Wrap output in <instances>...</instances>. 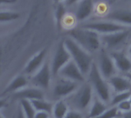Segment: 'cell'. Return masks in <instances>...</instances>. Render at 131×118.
I'll list each match as a JSON object with an SVG mask.
<instances>
[{
	"mask_svg": "<svg viewBox=\"0 0 131 118\" xmlns=\"http://www.w3.org/2000/svg\"><path fill=\"white\" fill-rule=\"evenodd\" d=\"M129 100H130V101L131 102V94H130V98H129Z\"/></svg>",
	"mask_w": 131,
	"mask_h": 118,
	"instance_id": "obj_40",
	"label": "cell"
},
{
	"mask_svg": "<svg viewBox=\"0 0 131 118\" xmlns=\"http://www.w3.org/2000/svg\"><path fill=\"white\" fill-rule=\"evenodd\" d=\"M80 27L93 30L100 35L110 34V33L127 30V29L131 28L130 27H127V26L121 25L119 23L114 22L113 21H110L107 19H104V18L81 23Z\"/></svg>",
	"mask_w": 131,
	"mask_h": 118,
	"instance_id": "obj_5",
	"label": "cell"
},
{
	"mask_svg": "<svg viewBox=\"0 0 131 118\" xmlns=\"http://www.w3.org/2000/svg\"><path fill=\"white\" fill-rule=\"evenodd\" d=\"M69 108L70 107L65 100H58L53 105L51 112L53 118H64L69 111Z\"/></svg>",
	"mask_w": 131,
	"mask_h": 118,
	"instance_id": "obj_20",
	"label": "cell"
},
{
	"mask_svg": "<svg viewBox=\"0 0 131 118\" xmlns=\"http://www.w3.org/2000/svg\"><path fill=\"white\" fill-rule=\"evenodd\" d=\"M31 102L36 111H45L51 114L53 105H54V104H52L51 102L47 101L45 99L33 100L31 101Z\"/></svg>",
	"mask_w": 131,
	"mask_h": 118,
	"instance_id": "obj_21",
	"label": "cell"
},
{
	"mask_svg": "<svg viewBox=\"0 0 131 118\" xmlns=\"http://www.w3.org/2000/svg\"><path fill=\"white\" fill-rule=\"evenodd\" d=\"M97 53V60H94L95 63L101 75L105 79L108 80L112 76L117 74L118 71L110 55V52H108L107 49L101 48Z\"/></svg>",
	"mask_w": 131,
	"mask_h": 118,
	"instance_id": "obj_6",
	"label": "cell"
},
{
	"mask_svg": "<svg viewBox=\"0 0 131 118\" xmlns=\"http://www.w3.org/2000/svg\"><path fill=\"white\" fill-rule=\"evenodd\" d=\"M111 90L114 93L131 91L130 80L123 74H116L108 80Z\"/></svg>",
	"mask_w": 131,
	"mask_h": 118,
	"instance_id": "obj_14",
	"label": "cell"
},
{
	"mask_svg": "<svg viewBox=\"0 0 131 118\" xmlns=\"http://www.w3.org/2000/svg\"><path fill=\"white\" fill-rule=\"evenodd\" d=\"M130 29L113 32L110 34L101 35V41L102 46L107 50H113L114 48L121 45L128 38Z\"/></svg>",
	"mask_w": 131,
	"mask_h": 118,
	"instance_id": "obj_10",
	"label": "cell"
},
{
	"mask_svg": "<svg viewBox=\"0 0 131 118\" xmlns=\"http://www.w3.org/2000/svg\"><path fill=\"white\" fill-rule=\"evenodd\" d=\"M130 80V81H131V71H130V72H128V73H127L126 74H125Z\"/></svg>",
	"mask_w": 131,
	"mask_h": 118,
	"instance_id": "obj_37",
	"label": "cell"
},
{
	"mask_svg": "<svg viewBox=\"0 0 131 118\" xmlns=\"http://www.w3.org/2000/svg\"><path fill=\"white\" fill-rule=\"evenodd\" d=\"M87 81L91 85L95 96L109 105L113 96V91L108 81L100 73L95 61L87 76Z\"/></svg>",
	"mask_w": 131,
	"mask_h": 118,
	"instance_id": "obj_3",
	"label": "cell"
},
{
	"mask_svg": "<svg viewBox=\"0 0 131 118\" xmlns=\"http://www.w3.org/2000/svg\"><path fill=\"white\" fill-rule=\"evenodd\" d=\"M118 109V111L123 114V113H126V112H128L131 110V102L130 101V100H126V101H124L123 102L120 103L119 104H117L116 106Z\"/></svg>",
	"mask_w": 131,
	"mask_h": 118,
	"instance_id": "obj_28",
	"label": "cell"
},
{
	"mask_svg": "<svg viewBox=\"0 0 131 118\" xmlns=\"http://www.w3.org/2000/svg\"><path fill=\"white\" fill-rule=\"evenodd\" d=\"M17 0H0V5L3 4H13L16 2Z\"/></svg>",
	"mask_w": 131,
	"mask_h": 118,
	"instance_id": "obj_33",
	"label": "cell"
},
{
	"mask_svg": "<svg viewBox=\"0 0 131 118\" xmlns=\"http://www.w3.org/2000/svg\"><path fill=\"white\" fill-rule=\"evenodd\" d=\"M122 117L123 118H131V110L128 112L123 113L122 114Z\"/></svg>",
	"mask_w": 131,
	"mask_h": 118,
	"instance_id": "obj_35",
	"label": "cell"
},
{
	"mask_svg": "<svg viewBox=\"0 0 131 118\" xmlns=\"http://www.w3.org/2000/svg\"><path fill=\"white\" fill-rule=\"evenodd\" d=\"M28 85V80L25 75L18 74L15 76L12 81L8 84V86L3 91L2 95H5L9 93H15L19 90L26 88Z\"/></svg>",
	"mask_w": 131,
	"mask_h": 118,
	"instance_id": "obj_19",
	"label": "cell"
},
{
	"mask_svg": "<svg viewBox=\"0 0 131 118\" xmlns=\"http://www.w3.org/2000/svg\"><path fill=\"white\" fill-rule=\"evenodd\" d=\"M58 76L79 84H82L87 81L86 77L83 74L78 66L72 60L68 61L59 71Z\"/></svg>",
	"mask_w": 131,
	"mask_h": 118,
	"instance_id": "obj_11",
	"label": "cell"
},
{
	"mask_svg": "<svg viewBox=\"0 0 131 118\" xmlns=\"http://www.w3.org/2000/svg\"><path fill=\"white\" fill-rule=\"evenodd\" d=\"M110 55L118 72L126 74L130 71L131 59L127 53L121 50H112L110 52Z\"/></svg>",
	"mask_w": 131,
	"mask_h": 118,
	"instance_id": "obj_13",
	"label": "cell"
},
{
	"mask_svg": "<svg viewBox=\"0 0 131 118\" xmlns=\"http://www.w3.org/2000/svg\"><path fill=\"white\" fill-rule=\"evenodd\" d=\"M131 94V91H125V92H121V93H115L110 101L109 106H117L120 103L123 102L124 101L128 100L130 98Z\"/></svg>",
	"mask_w": 131,
	"mask_h": 118,
	"instance_id": "obj_24",
	"label": "cell"
},
{
	"mask_svg": "<svg viewBox=\"0 0 131 118\" xmlns=\"http://www.w3.org/2000/svg\"><path fill=\"white\" fill-rule=\"evenodd\" d=\"M95 94L91 85L86 81L80 84L78 88L66 98L69 107L73 110L84 113L88 111Z\"/></svg>",
	"mask_w": 131,
	"mask_h": 118,
	"instance_id": "obj_4",
	"label": "cell"
},
{
	"mask_svg": "<svg viewBox=\"0 0 131 118\" xmlns=\"http://www.w3.org/2000/svg\"><path fill=\"white\" fill-rule=\"evenodd\" d=\"M19 18V14L12 11H2L0 12V22H7L16 20Z\"/></svg>",
	"mask_w": 131,
	"mask_h": 118,
	"instance_id": "obj_25",
	"label": "cell"
},
{
	"mask_svg": "<svg viewBox=\"0 0 131 118\" xmlns=\"http://www.w3.org/2000/svg\"><path fill=\"white\" fill-rule=\"evenodd\" d=\"M77 19L75 18L74 14L72 15H68L66 14L65 17L63 19V22H62V25H61V27L62 26H64L65 28H67L68 29H73L75 28V25L77 23Z\"/></svg>",
	"mask_w": 131,
	"mask_h": 118,
	"instance_id": "obj_26",
	"label": "cell"
},
{
	"mask_svg": "<svg viewBox=\"0 0 131 118\" xmlns=\"http://www.w3.org/2000/svg\"><path fill=\"white\" fill-rule=\"evenodd\" d=\"M24 112V114L26 118H34L36 111L34 108L31 101L22 99L20 100V104H19Z\"/></svg>",
	"mask_w": 131,
	"mask_h": 118,
	"instance_id": "obj_23",
	"label": "cell"
},
{
	"mask_svg": "<svg viewBox=\"0 0 131 118\" xmlns=\"http://www.w3.org/2000/svg\"><path fill=\"white\" fill-rule=\"evenodd\" d=\"M64 118H84V117L82 112L71 109L69 110V111L67 113Z\"/></svg>",
	"mask_w": 131,
	"mask_h": 118,
	"instance_id": "obj_29",
	"label": "cell"
},
{
	"mask_svg": "<svg viewBox=\"0 0 131 118\" xmlns=\"http://www.w3.org/2000/svg\"><path fill=\"white\" fill-rule=\"evenodd\" d=\"M56 4L57 5H56L55 12H54V18H55L56 25L58 28H61L63 19L67 14V11H66L67 7L65 6L64 2H58Z\"/></svg>",
	"mask_w": 131,
	"mask_h": 118,
	"instance_id": "obj_22",
	"label": "cell"
},
{
	"mask_svg": "<svg viewBox=\"0 0 131 118\" xmlns=\"http://www.w3.org/2000/svg\"><path fill=\"white\" fill-rule=\"evenodd\" d=\"M127 55L130 57V58L131 59V44L129 45V46H128V48H127Z\"/></svg>",
	"mask_w": 131,
	"mask_h": 118,
	"instance_id": "obj_36",
	"label": "cell"
},
{
	"mask_svg": "<svg viewBox=\"0 0 131 118\" xmlns=\"http://www.w3.org/2000/svg\"><path fill=\"white\" fill-rule=\"evenodd\" d=\"M81 0H64V4L67 8H70V7H74Z\"/></svg>",
	"mask_w": 131,
	"mask_h": 118,
	"instance_id": "obj_31",
	"label": "cell"
},
{
	"mask_svg": "<svg viewBox=\"0 0 131 118\" xmlns=\"http://www.w3.org/2000/svg\"><path fill=\"white\" fill-rule=\"evenodd\" d=\"M7 105L6 99H0V109L5 108Z\"/></svg>",
	"mask_w": 131,
	"mask_h": 118,
	"instance_id": "obj_34",
	"label": "cell"
},
{
	"mask_svg": "<svg viewBox=\"0 0 131 118\" xmlns=\"http://www.w3.org/2000/svg\"><path fill=\"white\" fill-rule=\"evenodd\" d=\"M121 112L115 106H109V108L98 117L97 118H117Z\"/></svg>",
	"mask_w": 131,
	"mask_h": 118,
	"instance_id": "obj_27",
	"label": "cell"
},
{
	"mask_svg": "<svg viewBox=\"0 0 131 118\" xmlns=\"http://www.w3.org/2000/svg\"><path fill=\"white\" fill-rule=\"evenodd\" d=\"M130 2H131V0H130Z\"/></svg>",
	"mask_w": 131,
	"mask_h": 118,
	"instance_id": "obj_41",
	"label": "cell"
},
{
	"mask_svg": "<svg viewBox=\"0 0 131 118\" xmlns=\"http://www.w3.org/2000/svg\"><path fill=\"white\" fill-rule=\"evenodd\" d=\"M0 118H5L4 117H3V115L1 114V112H0Z\"/></svg>",
	"mask_w": 131,
	"mask_h": 118,
	"instance_id": "obj_39",
	"label": "cell"
},
{
	"mask_svg": "<svg viewBox=\"0 0 131 118\" xmlns=\"http://www.w3.org/2000/svg\"><path fill=\"white\" fill-rule=\"evenodd\" d=\"M52 77L50 63L45 61L42 66L31 75V82L34 87L45 90L49 88Z\"/></svg>",
	"mask_w": 131,
	"mask_h": 118,
	"instance_id": "obj_9",
	"label": "cell"
},
{
	"mask_svg": "<svg viewBox=\"0 0 131 118\" xmlns=\"http://www.w3.org/2000/svg\"><path fill=\"white\" fill-rule=\"evenodd\" d=\"M13 98L16 100H39L45 99V94L42 89L33 87V88H25L13 93Z\"/></svg>",
	"mask_w": 131,
	"mask_h": 118,
	"instance_id": "obj_17",
	"label": "cell"
},
{
	"mask_svg": "<svg viewBox=\"0 0 131 118\" xmlns=\"http://www.w3.org/2000/svg\"><path fill=\"white\" fill-rule=\"evenodd\" d=\"M74 15L78 22L83 23L91 16L95 10L94 0H81L74 6Z\"/></svg>",
	"mask_w": 131,
	"mask_h": 118,
	"instance_id": "obj_12",
	"label": "cell"
},
{
	"mask_svg": "<svg viewBox=\"0 0 131 118\" xmlns=\"http://www.w3.org/2000/svg\"><path fill=\"white\" fill-rule=\"evenodd\" d=\"M64 0H54V2L55 3H58V2H64Z\"/></svg>",
	"mask_w": 131,
	"mask_h": 118,
	"instance_id": "obj_38",
	"label": "cell"
},
{
	"mask_svg": "<svg viewBox=\"0 0 131 118\" xmlns=\"http://www.w3.org/2000/svg\"><path fill=\"white\" fill-rule=\"evenodd\" d=\"M69 37L92 55L97 53L102 47L101 35L91 29L75 27L70 30Z\"/></svg>",
	"mask_w": 131,
	"mask_h": 118,
	"instance_id": "obj_1",
	"label": "cell"
},
{
	"mask_svg": "<svg viewBox=\"0 0 131 118\" xmlns=\"http://www.w3.org/2000/svg\"><path fill=\"white\" fill-rule=\"evenodd\" d=\"M16 118H26L25 114H24V112L21 108V106L19 105L18 108V111H17V116H16Z\"/></svg>",
	"mask_w": 131,
	"mask_h": 118,
	"instance_id": "obj_32",
	"label": "cell"
},
{
	"mask_svg": "<svg viewBox=\"0 0 131 118\" xmlns=\"http://www.w3.org/2000/svg\"><path fill=\"white\" fill-rule=\"evenodd\" d=\"M63 41L71 55V60L78 66L83 74L87 78L92 65L94 62L93 55L81 47L69 36L64 38Z\"/></svg>",
	"mask_w": 131,
	"mask_h": 118,
	"instance_id": "obj_2",
	"label": "cell"
},
{
	"mask_svg": "<svg viewBox=\"0 0 131 118\" xmlns=\"http://www.w3.org/2000/svg\"><path fill=\"white\" fill-rule=\"evenodd\" d=\"M49 113L45 111H36L34 118H50Z\"/></svg>",
	"mask_w": 131,
	"mask_h": 118,
	"instance_id": "obj_30",
	"label": "cell"
},
{
	"mask_svg": "<svg viewBox=\"0 0 131 118\" xmlns=\"http://www.w3.org/2000/svg\"><path fill=\"white\" fill-rule=\"evenodd\" d=\"M109 105L98 98L97 96H94V100L90 105L88 111L86 118H97L101 116L107 108Z\"/></svg>",
	"mask_w": 131,
	"mask_h": 118,
	"instance_id": "obj_18",
	"label": "cell"
},
{
	"mask_svg": "<svg viewBox=\"0 0 131 118\" xmlns=\"http://www.w3.org/2000/svg\"><path fill=\"white\" fill-rule=\"evenodd\" d=\"M103 18L113 21L121 25L131 28V10L116 9L105 15Z\"/></svg>",
	"mask_w": 131,
	"mask_h": 118,
	"instance_id": "obj_15",
	"label": "cell"
},
{
	"mask_svg": "<svg viewBox=\"0 0 131 118\" xmlns=\"http://www.w3.org/2000/svg\"><path fill=\"white\" fill-rule=\"evenodd\" d=\"M46 55H47L46 48H43L40 50L37 54H35L26 64L24 68L25 73L28 75L34 74L46 61L45 60Z\"/></svg>",
	"mask_w": 131,
	"mask_h": 118,
	"instance_id": "obj_16",
	"label": "cell"
},
{
	"mask_svg": "<svg viewBox=\"0 0 131 118\" xmlns=\"http://www.w3.org/2000/svg\"><path fill=\"white\" fill-rule=\"evenodd\" d=\"M57 77L58 78L56 80L52 89V95L57 100L66 99L72 94L81 84L59 76Z\"/></svg>",
	"mask_w": 131,
	"mask_h": 118,
	"instance_id": "obj_8",
	"label": "cell"
},
{
	"mask_svg": "<svg viewBox=\"0 0 131 118\" xmlns=\"http://www.w3.org/2000/svg\"><path fill=\"white\" fill-rule=\"evenodd\" d=\"M71 60V55L64 46V41H61L57 45L51 61L50 62L51 70L53 77H57L59 71Z\"/></svg>",
	"mask_w": 131,
	"mask_h": 118,
	"instance_id": "obj_7",
	"label": "cell"
}]
</instances>
